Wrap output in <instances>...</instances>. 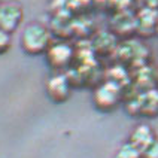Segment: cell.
I'll return each mask as SVG.
<instances>
[{
    "instance_id": "1",
    "label": "cell",
    "mask_w": 158,
    "mask_h": 158,
    "mask_svg": "<svg viewBox=\"0 0 158 158\" xmlns=\"http://www.w3.org/2000/svg\"><path fill=\"white\" fill-rule=\"evenodd\" d=\"M21 48L30 55H40L51 48V31L40 24H30L21 36Z\"/></svg>"
},
{
    "instance_id": "5",
    "label": "cell",
    "mask_w": 158,
    "mask_h": 158,
    "mask_svg": "<svg viewBox=\"0 0 158 158\" xmlns=\"http://www.w3.org/2000/svg\"><path fill=\"white\" fill-rule=\"evenodd\" d=\"M110 28L114 30L115 36H121V37H128L137 33V21L136 15L128 12H119L110 21Z\"/></svg>"
},
{
    "instance_id": "7",
    "label": "cell",
    "mask_w": 158,
    "mask_h": 158,
    "mask_svg": "<svg viewBox=\"0 0 158 158\" xmlns=\"http://www.w3.org/2000/svg\"><path fill=\"white\" fill-rule=\"evenodd\" d=\"M46 58H48V63H49L51 67L60 70V69L70 64L72 58H73V51H72V48L69 45L57 44L48 49Z\"/></svg>"
},
{
    "instance_id": "4",
    "label": "cell",
    "mask_w": 158,
    "mask_h": 158,
    "mask_svg": "<svg viewBox=\"0 0 158 158\" xmlns=\"http://www.w3.org/2000/svg\"><path fill=\"white\" fill-rule=\"evenodd\" d=\"M46 94L55 103H63L70 96V81L66 75H52L46 82Z\"/></svg>"
},
{
    "instance_id": "8",
    "label": "cell",
    "mask_w": 158,
    "mask_h": 158,
    "mask_svg": "<svg viewBox=\"0 0 158 158\" xmlns=\"http://www.w3.org/2000/svg\"><path fill=\"white\" fill-rule=\"evenodd\" d=\"M154 142H155V136H154V133L151 130V127L146 125V124L137 125V127L133 130L131 136H130V143H133L137 149H140L142 154H143V151L146 149L149 145H152Z\"/></svg>"
},
{
    "instance_id": "9",
    "label": "cell",
    "mask_w": 158,
    "mask_h": 158,
    "mask_svg": "<svg viewBox=\"0 0 158 158\" xmlns=\"http://www.w3.org/2000/svg\"><path fill=\"white\" fill-rule=\"evenodd\" d=\"M115 158H143V154H142V151L137 149L133 143L127 142V143H124L123 146L118 149Z\"/></svg>"
},
{
    "instance_id": "10",
    "label": "cell",
    "mask_w": 158,
    "mask_h": 158,
    "mask_svg": "<svg viewBox=\"0 0 158 158\" xmlns=\"http://www.w3.org/2000/svg\"><path fill=\"white\" fill-rule=\"evenodd\" d=\"M10 48V35L0 28V55Z\"/></svg>"
},
{
    "instance_id": "12",
    "label": "cell",
    "mask_w": 158,
    "mask_h": 158,
    "mask_svg": "<svg viewBox=\"0 0 158 158\" xmlns=\"http://www.w3.org/2000/svg\"><path fill=\"white\" fill-rule=\"evenodd\" d=\"M143 3H145V8L158 10V0H143Z\"/></svg>"
},
{
    "instance_id": "11",
    "label": "cell",
    "mask_w": 158,
    "mask_h": 158,
    "mask_svg": "<svg viewBox=\"0 0 158 158\" xmlns=\"http://www.w3.org/2000/svg\"><path fill=\"white\" fill-rule=\"evenodd\" d=\"M143 158H158V140L155 139V142L149 145L146 149L143 151Z\"/></svg>"
},
{
    "instance_id": "13",
    "label": "cell",
    "mask_w": 158,
    "mask_h": 158,
    "mask_svg": "<svg viewBox=\"0 0 158 158\" xmlns=\"http://www.w3.org/2000/svg\"><path fill=\"white\" fill-rule=\"evenodd\" d=\"M155 35L158 36V24H157V31H155Z\"/></svg>"
},
{
    "instance_id": "3",
    "label": "cell",
    "mask_w": 158,
    "mask_h": 158,
    "mask_svg": "<svg viewBox=\"0 0 158 158\" xmlns=\"http://www.w3.org/2000/svg\"><path fill=\"white\" fill-rule=\"evenodd\" d=\"M23 19V8L15 2L0 5V28L6 33H14Z\"/></svg>"
},
{
    "instance_id": "2",
    "label": "cell",
    "mask_w": 158,
    "mask_h": 158,
    "mask_svg": "<svg viewBox=\"0 0 158 158\" xmlns=\"http://www.w3.org/2000/svg\"><path fill=\"white\" fill-rule=\"evenodd\" d=\"M119 98H121V87L114 81H107L100 87H97V89L94 91V97H93L96 107L105 112L112 110L118 105Z\"/></svg>"
},
{
    "instance_id": "6",
    "label": "cell",
    "mask_w": 158,
    "mask_h": 158,
    "mask_svg": "<svg viewBox=\"0 0 158 158\" xmlns=\"http://www.w3.org/2000/svg\"><path fill=\"white\" fill-rule=\"evenodd\" d=\"M136 21H137V35L149 37L155 35L158 24V10L149 8H143L136 14Z\"/></svg>"
}]
</instances>
